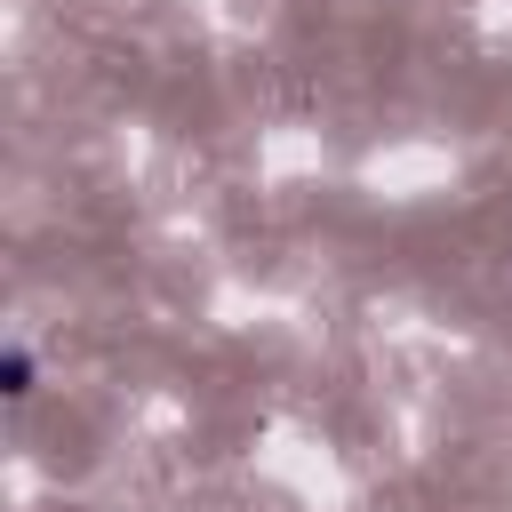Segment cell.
<instances>
[{
  "mask_svg": "<svg viewBox=\"0 0 512 512\" xmlns=\"http://www.w3.org/2000/svg\"><path fill=\"white\" fill-rule=\"evenodd\" d=\"M0 392H8V408H24V400L40 392V352H32V336H8V344H0Z\"/></svg>",
  "mask_w": 512,
  "mask_h": 512,
  "instance_id": "cell-1",
  "label": "cell"
}]
</instances>
